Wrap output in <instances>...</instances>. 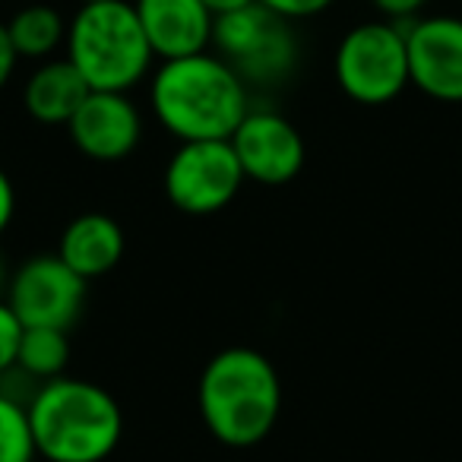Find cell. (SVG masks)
<instances>
[{
	"instance_id": "obj_1",
	"label": "cell",
	"mask_w": 462,
	"mask_h": 462,
	"mask_svg": "<svg viewBox=\"0 0 462 462\" xmlns=\"http://www.w3.org/2000/svg\"><path fill=\"white\" fill-rule=\"evenodd\" d=\"M206 430L222 447L251 449L273 434L282 415V380L263 352L231 346L206 361L197 383Z\"/></svg>"
},
{
	"instance_id": "obj_2",
	"label": "cell",
	"mask_w": 462,
	"mask_h": 462,
	"mask_svg": "<svg viewBox=\"0 0 462 462\" xmlns=\"http://www.w3.org/2000/svg\"><path fill=\"white\" fill-rule=\"evenodd\" d=\"M149 98L155 121L180 143L231 140L251 111L247 83L209 51L162 60Z\"/></svg>"
},
{
	"instance_id": "obj_3",
	"label": "cell",
	"mask_w": 462,
	"mask_h": 462,
	"mask_svg": "<svg viewBox=\"0 0 462 462\" xmlns=\"http://www.w3.org/2000/svg\"><path fill=\"white\" fill-rule=\"evenodd\" d=\"M45 462H105L124 437V411L105 386L79 377L39 383L26 402Z\"/></svg>"
},
{
	"instance_id": "obj_4",
	"label": "cell",
	"mask_w": 462,
	"mask_h": 462,
	"mask_svg": "<svg viewBox=\"0 0 462 462\" xmlns=\"http://www.w3.org/2000/svg\"><path fill=\"white\" fill-rule=\"evenodd\" d=\"M67 54L92 92H127L152 70V48L146 42L134 4L111 0L79 7L67 23Z\"/></svg>"
},
{
	"instance_id": "obj_5",
	"label": "cell",
	"mask_w": 462,
	"mask_h": 462,
	"mask_svg": "<svg viewBox=\"0 0 462 462\" xmlns=\"http://www.w3.org/2000/svg\"><path fill=\"white\" fill-rule=\"evenodd\" d=\"M212 45L247 86L282 83L298 64V39L291 23L260 7L257 0L235 14L216 16Z\"/></svg>"
},
{
	"instance_id": "obj_6",
	"label": "cell",
	"mask_w": 462,
	"mask_h": 462,
	"mask_svg": "<svg viewBox=\"0 0 462 462\" xmlns=\"http://www.w3.org/2000/svg\"><path fill=\"white\" fill-rule=\"evenodd\" d=\"M336 83L358 105H390L405 92L409 79V48L405 26L396 23H361L342 35L333 58Z\"/></svg>"
},
{
	"instance_id": "obj_7",
	"label": "cell",
	"mask_w": 462,
	"mask_h": 462,
	"mask_svg": "<svg viewBox=\"0 0 462 462\" xmlns=\"http://www.w3.org/2000/svg\"><path fill=\"white\" fill-rule=\"evenodd\" d=\"M245 171L228 140L180 143L165 168V197L187 216H212L238 197Z\"/></svg>"
},
{
	"instance_id": "obj_8",
	"label": "cell",
	"mask_w": 462,
	"mask_h": 462,
	"mask_svg": "<svg viewBox=\"0 0 462 462\" xmlns=\"http://www.w3.org/2000/svg\"><path fill=\"white\" fill-rule=\"evenodd\" d=\"M7 304L23 327L70 329L86 304V279L54 254L32 257L10 276Z\"/></svg>"
},
{
	"instance_id": "obj_9",
	"label": "cell",
	"mask_w": 462,
	"mask_h": 462,
	"mask_svg": "<svg viewBox=\"0 0 462 462\" xmlns=\"http://www.w3.org/2000/svg\"><path fill=\"white\" fill-rule=\"evenodd\" d=\"M228 143L238 155L245 180H257L266 187H282L295 180L308 159V149L295 124L266 108L247 111Z\"/></svg>"
},
{
	"instance_id": "obj_10",
	"label": "cell",
	"mask_w": 462,
	"mask_h": 462,
	"mask_svg": "<svg viewBox=\"0 0 462 462\" xmlns=\"http://www.w3.org/2000/svg\"><path fill=\"white\" fill-rule=\"evenodd\" d=\"M409 79L428 98L462 105V16H424L405 26Z\"/></svg>"
},
{
	"instance_id": "obj_11",
	"label": "cell",
	"mask_w": 462,
	"mask_h": 462,
	"mask_svg": "<svg viewBox=\"0 0 462 462\" xmlns=\"http://www.w3.org/2000/svg\"><path fill=\"white\" fill-rule=\"evenodd\" d=\"M67 130L86 159L121 162L140 146L143 117L127 92H89Z\"/></svg>"
},
{
	"instance_id": "obj_12",
	"label": "cell",
	"mask_w": 462,
	"mask_h": 462,
	"mask_svg": "<svg viewBox=\"0 0 462 462\" xmlns=\"http://www.w3.org/2000/svg\"><path fill=\"white\" fill-rule=\"evenodd\" d=\"M134 10L155 58H190L212 45L216 16L203 7V0H136Z\"/></svg>"
},
{
	"instance_id": "obj_13",
	"label": "cell",
	"mask_w": 462,
	"mask_h": 462,
	"mask_svg": "<svg viewBox=\"0 0 462 462\" xmlns=\"http://www.w3.org/2000/svg\"><path fill=\"white\" fill-rule=\"evenodd\" d=\"M58 257L86 282L105 276L124 257V228L105 212H83L60 235Z\"/></svg>"
},
{
	"instance_id": "obj_14",
	"label": "cell",
	"mask_w": 462,
	"mask_h": 462,
	"mask_svg": "<svg viewBox=\"0 0 462 462\" xmlns=\"http://www.w3.org/2000/svg\"><path fill=\"white\" fill-rule=\"evenodd\" d=\"M89 83L79 77V70L67 58L42 60L35 73L29 77L26 89H23V105H26L29 117L39 124H70V117L79 111V105L89 96Z\"/></svg>"
},
{
	"instance_id": "obj_15",
	"label": "cell",
	"mask_w": 462,
	"mask_h": 462,
	"mask_svg": "<svg viewBox=\"0 0 462 462\" xmlns=\"http://www.w3.org/2000/svg\"><path fill=\"white\" fill-rule=\"evenodd\" d=\"M10 42L20 60H51L60 45H67V20L51 4H26L7 23Z\"/></svg>"
},
{
	"instance_id": "obj_16",
	"label": "cell",
	"mask_w": 462,
	"mask_h": 462,
	"mask_svg": "<svg viewBox=\"0 0 462 462\" xmlns=\"http://www.w3.org/2000/svg\"><path fill=\"white\" fill-rule=\"evenodd\" d=\"M67 365H70V339H67L64 329H23L20 352H16V371L26 374L29 380L48 383L54 377H64Z\"/></svg>"
},
{
	"instance_id": "obj_17",
	"label": "cell",
	"mask_w": 462,
	"mask_h": 462,
	"mask_svg": "<svg viewBox=\"0 0 462 462\" xmlns=\"http://www.w3.org/2000/svg\"><path fill=\"white\" fill-rule=\"evenodd\" d=\"M32 424H29V409L20 399L0 393V462H35Z\"/></svg>"
},
{
	"instance_id": "obj_18",
	"label": "cell",
	"mask_w": 462,
	"mask_h": 462,
	"mask_svg": "<svg viewBox=\"0 0 462 462\" xmlns=\"http://www.w3.org/2000/svg\"><path fill=\"white\" fill-rule=\"evenodd\" d=\"M23 329L26 327L16 320V314L10 310V304L0 301V377L16 367V352H20Z\"/></svg>"
},
{
	"instance_id": "obj_19",
	"label": "cell",
	"mask_w": 462,
	"mask_h": 462,
	"mask_svg": "<svg viewBox=\"0 0 462 462\" xmlns=\"http://www.w3.org/2000/svg\"><path fill=\"white\" fill-rule=\"evenodd\" d=\"M260 7L273 10L282 20L295 23V20H310V16H320L323 10H329L336 0H257Z\"/></svg>"
},
{
	"instance_id": "obj_20",
	"label": "cell",
	"mask_w": 462,
	"mask_h": 462,
	"mask_svg": "<svg viewBox=\"0 0 462 462\" xmlns=\"http://www.w3.org/2000/svg\"><path fill=\"white\" fill-rule=\"evenodd\" d=\"M377 14L386 23H396V26H411L415 20H421V10L428 7V0H371Z\"/></svg>"
},
{
	"instance_id": "obj_21",
	"label": "cell",
	"mask_w": 462,
	"mask_h": 462,
	"mask_svg": "<svg viewBox=\"0 0 462 462\" xmlns=\"http://www.w3.org/2000/svg\"><path fill=\"white\" fill-rule=\"evenodd\" d=\"M16 64H20V58H16V48H14V42H10L7 23H0V89L10 83Z\"/></svg>"
},
{
	"instance_id": "obj_22",
	"label": "cell",
	"mask_w": 462,
	"mask_h": 462,
	"mask_svg": "<svg viewBox=\"0 0 462 462\" xmlns=\"http://www.w3.org/2000/svg\"><path fill=\"white\" fill-rule=\"evenodd\" d=\"M14 212H16V190H14V184H10L7 171L0 168V235L10 228Z\"/></svg>"
},
{
	"instance_id": "obj_23",
	"label": "cell",
	"mask_w": 462,
	"mask_h": 462,
	"mask_svg": "<svg viewBox=\"0 0 462 462\" xmlns=\"http://www.w3.org/2000/svg\"><path fill=\"white\" fill-rule=\"evenodd\" d=\"M254 0H203V7L209 10L212 16H225V14H235V10L247 7Z\"/></svg>"
},
{
	"instance_id": "obj_24",
	"label": "cell",
	"mask_w": 462,
	"mask_h": 462,
	"mask_svg": "<svg viewBox=\"0 0 462 462\" xmlns=\"http://www.w3.org/2000/svg\"><path fill=\"white\" fill-rule=\"evenodd\" d=\"M7 285H10L7 260H4V254H0V301H4V291H7Z\"/></svg>"
},
{
	"instance_id": "obj_25",
	"label": "cell",
	"mask_w": 462,
	"mask_h": 462,
	"mask_svg": "<svg viewBox=\"0 0 462 462\" xmlns=\"http://www.w3.org/2000/svg\"><path fill=\"white\" fill-rule=\"evenodd\" d=\"M92 4H111V0H83V7H92Z\"/></svg>"
},
{
	"instance_id": "obj_26",
	"label": "cell",
	"mask_w": 462,
	"mask_h": 462,
	"mask_svg": "<svg viewBox=\"0 0 462 462\" xmlns=\"http://www.w3.org/2000/svg\"><path fill=\"white\" fill-rule=\"evenodd\" d=\"M26 4H32V0H26Z\"/></svg>"
}]
</instances>
